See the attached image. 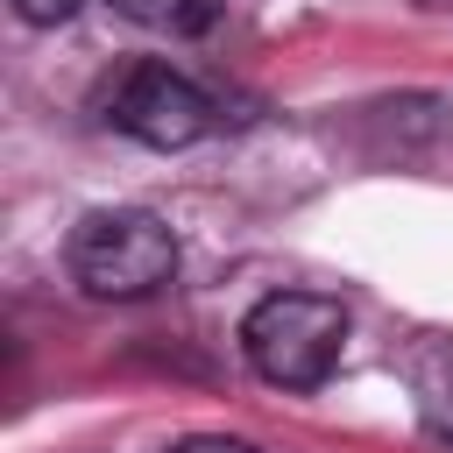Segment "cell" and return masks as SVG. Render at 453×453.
Returning a JSON list of instances; mask_svg holds the SVG:
<instances>
[{
    "mask_svg": "<svg viewBox=\"0 0 453 453\" xmlns=\"http://www.w3.org/2000/svg\"><path fill=\"white\" fill-rule=\"evenodd\" d=\"M347 304L319 290H276L241 319V354L269 389H319L340 368Z\"/></svg>",
    "mask_w": 453,
    "mask_h": 453,
    "instance_id": "obj_1",
    "label": "cell"
},
{
    "mask_svg": "<svg viewBox=\"0 0 453 453\" xmlns=\"http://www.w3.org/2000/svg\"><path fill=\"white\" fill-rule=\"evenodd\" d=\"M170 453H262L255 439H226V432H198V439H184V446H170Z\"/></svg>",
    "mask_w": 453,
    "mask_h": 453,
    "instance_id": "obj_6",
    "label": "cell"
},
{
    "mask_svg": "<svg viewBox=\"0 0 453 453\" xmlns=\"http://www.w3.org/2000/svg\"><path fill=\"white\" fill-rule=\"evenodd\" d=\"M106 7L127 14L134 28H156V35H205L226 0H106Z\"/></svg>",
    "mask_w": 453,
    "mask_h": 453,
    "instance_id": "obj_4",
    "label": "cell"
},
{
    "mask_svg": "<svg viewBox=\"0 0 453 453\" xmlns=\"http://www.w3.org/2000/svg\"><path fill=\"white\" fill-rule=\"evenodd\" d=\"M170 269H177V234L142 205L85 212L71 234V276L92 297H149L170 283Z\"/></svg>",
    "mask_w": 453,
    "mask_h": 453,
    "instance_id": "obj_2",
    "label": "cell"
},
{
    "mask_svg": "<svg viewBox=\"0 0 453 453\" xmlns=\"http://www.w3.org/2000/svg\"><path fill=\"white\" fill-rule=\"evenodd\" d=\"M14 14H21V21H35V28H57V21H71V14H78V0H14Z\"/></svg>",
    "mask_w": 453,
    "mask_h": 453,
    "instance_id": "obj_5",
    "label": "cell"
},
{
    "mask_svg": "<svg viewBox=\"0 0 453 453\" xmlns=\"http://www.w3.org/2000/svg\"><path fill=\"white\" fill-rule=\"evenodd\" d=\"M106 120H113L120 134L149 142V149H184V142L212 134V99H205L184 71H170V64H134V71L113 85Z\"/></svg>",
    "mask_w": 453,
    "mask_h": 453,
    "instance_id": "obj_3",
    "label": "cell"
}]
</instances>
